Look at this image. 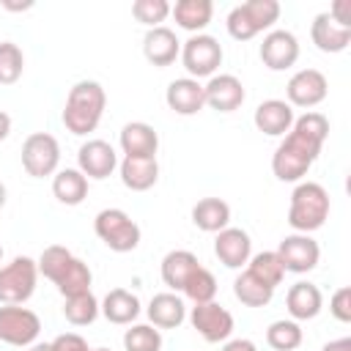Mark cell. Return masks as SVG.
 I'll return each mask as SVG.
<instances>
[{"mask_svg": "<svg viewBox=\"0 0 351 351\" xmlns=\"http://www.w3.org/2000/svg\"><path fill=\"white\" fill-rule=\"evenodd\" d=\"M326 137H329L326 115L307 110L304 115L293 118L291 132L282 137V143L271 154V173L288 184L302 181L307 176V170L313 167V162L318 159Z\"/></svg>", "mask_w": 351, "mask_h": 351, "instance_id": "1", "label": "cell"}, {"mask_svg": "<svg viewBox=\"0 0 351 351\" xmlns=\"http://www.w3.org/2000/svg\"><path fill=\"white\" fill-rule=\"evenodd\" d=\"M36 266H38V274H44L49 282H55V288L63 293V299L90 291L93 274H90L88 263L80 261L71 250H66L60 244L44 247L38 261H36Z\"/></svg>", "mask_w": 351, "mask_h": 351, "instance_id": "2", "label": "cell"}, {"mask_svg": "<svg viewBox=\"0 0 351 351\" xmlns=\"http://www.w3.org/2000/svg\"><path fill=\"white\" fill-rule=\"evenodd\" d=\"M107 107V93L96 80H80L71 85L63 107V126L71 134H90L96 132Z\"/></svg>", "mask_w": 351, "mask_h": 351, "instance_id": "3", "label": "cell"}, {"mask_svg": "<svg viewBox=\"0 0 351 351\" xmlns=\"http://www.w3.org/2000/svg\"><path fill=\"white\" fill-rule=\"evenodd\" d=\"M329 219V192L318 181H299L288 203V225L296 233H313Z\"/></svg>", "mask_w": 351, "mask_h": 351, "instance_id": "4", "label": "cell"}, {"mask_svg": "<svg viewBox=\"0 0 351 351\" xmlns=\"http://www.w3.org/2000/svg\"><path fill=\"white\" fill-rule=\"evenodd\" d=\"M277 19H280V3L277 0H247V3L230 8L225 25L236 41H250L258 33L269 30Z\"/></svg>", "mask_w": 351, "mask_h": 351, "instance_id": "5", "label": "cell"}, {"mask_svg": "<svg viewBox=\"0 0 351 351\" xmlns=\"http://www.w3.org/2000/svg\"><path fill=\"white\" fill-rule=\"evenodd\" d=\"M93 230L112 252H132L140 244V225L123 208H101L93 219Z\"/></svg>", "mask_w": 351, "mask_h": 351, "instance_id": "6", "label": "cell"}, {"mask_svg": "<svg viewBox=\"0 0 351 351\" xmlns=\"http://www.w3.org/2000/svg\"><path fill=\"white\" fill-rule=\"evenodd\" d=\"M38 266L27 255H16L11 263L0 266V304H25L36 293Z\"/></svg>", "mask_w": 351, "mask_h": 351, "instance_id": "7", "label": "cell"}, {"mask_svg": "<svg viewBox=\"0 0 351 351\" xmlns=\"http://www.w3.org/2000/svg\"><path fill=\"white\" fill-rule=\"evenodd\" d=\"M181 63L192 80L214 77L222 66V44L208 33H195L181 44Z\"/></svg>", "mask_w": 351, "mask_h": 351, "instance_id": "8", "label": "cell"}, {"mask_svg": "<svg viewBox=\"0 0 351 351\" xmlns=\"http://www.w3.org/2000/svg\"><path fill=\"white\" fill-rule=\"evenodd\" d=\"M60 165V145L49 132H33L22 143V167L33 178L55 176Z\"/></svg>", "mask_w": 351, "mask_h": 351, "instance_id": "9", "label": "cell"}, {"mask_svg": "<svg viewBox=\"0 0 351 351\" xmlns=\"http://www.w3.org/2000/svg\"><path fill=\"white\" fill-rule=\"evenodd\" d=\"M41 335V318L22 304L0 307V340L16 348H30Z\"/></svg>", "mask_w": 351, "mask_h": 351, "instance_id": "10", "label": "cell"}, {"mask_svg": "<svg viewBox=\"0 0 351 351\" xmlns=\"http://www.w3.org/2000/svg\"><path fill=\"white\" fill-rule=\"evenodd\" d=\"M274 252L282 261L285 271H293V274H307L321 261V247H318V241L310 233H291V236H285Z\"/></svg>", "mask_w": 351, "mask_h": 351, "instance_id": "11", "label": "cell"}, {"mask_svg": "<svg viewBox=\"0 0 351 351\" xmlns=\"http://www.w3.org/2000/svg\"><path fill=\"white\" fill-rule=\"evenodd\" d=\"M189 324L206 343H225L233 335V315L217 302L195 304L189 313Z\"/></svg>", "mask_w": 351, "mask_h": 351, "instance_id": "12", "label": "cell"}, {"mask_svg": "<svg viewBox=\"0 0 351 351\" xmlns=\"http://www.w3.org/2000/svg\"><path fill=\"white\" fill-rule=\"evenodd\" d=\"M329 93V82L324 77V71L318 69H299L288 85H285V96H288V104L291 107H315L326 99Z\"/></svg>", "mask_w": 351, "mask_h": 351, "instance_id": "13", "label": "cell"}, {"mask_svg": "<svg viewBox=\"0 0 351 351\" xmlns=\"http://www.w3.org/2000/svg\"><path fill=\"white\" fill-rule=\"evenodd\" d=\"M258 55L269 71H285L299 60V38L291 30H269Z\"/></svg>", "mask_w": 351, "mask_h": 351, "instance_id": "14", "label": "cell"}, {"mask_svg": "<svg viewBox=\"0 0 351 351\" xmlns=\"http://www.w3.org/2000/svg\"><path fill=\"white\" fill-rule=\"evenodd\" d=\"M203 99L217 112H233L244 104L247 90H244V85L236 74H214L203 85Z\"/></svg>", "mask_w": 351, "mask_h": 351, "instance_id": "15", "label": "cell"}, {"mask_svg": "<svg viewBox=\"0 0 351 351\" xmlns=\"http://www.w3.org/2000/svg\"><path fill=\"white\" fill-rule=\"evenodd\" d=\"M77 165H80L77 170L85 178L101 181V178L112 176V170L118 167V154L107 140H88L77 151Z\"/></svg>", "mask_w": 351, "mask_h": 351, "instance_id": "16", "label": "cell"}, {"mask_svg": "<svg viewBox=\"0 0 351 351\" xmlns=\"http://www.w3.org/2000/svg\"><path fill=\"white\" fill-rule=\"evenodd\" d=\"M293 107L285 99H266L255 107L252 123L258 132L269 134V137H285L293 126Z\"/></svg>", "mask_w": 351, "mask_h": 351, "instance_id": "17", "label": "cell"}, {"mask_svg": "<svg viewBox=\"0 0 351 351\" xmlns=\"http://www.w3.org/2000/svg\"><path fill=\"white\" fill-rule=\"evenodd\" d=\"M214 255L219 258L222 266L228 269H241L250 258H252V241H250V233L241 230V228H225L217 233L214 239Z\"/></svg>", "mask_w": 351, "mask_h": 351, "instance_id": "18", "label": "cell"}, {"mask_svg": "<svg viewBox=\"0 0 351 351\" xmlns=\"http://www.w3.org/2000/svg\"><path fill=\"white\" fill-rule=\"evenodd\" d=\"M143 55L148 63H154L156 69L170 66L178 55H181V41L176 38V33L165 25L159 27H148V33L143 36Z\"/></svg>", "mask_w": 351, "mask_h": 351, "instance_id": "19", "label": "cell"}, {"mask_svg": "<svg viewBox=\"0 0 351 351\" xmlns=\"http://www.w3.org/2000/svg\"><path fill=\"white\" fill-rule=\"evenodd\" d=\"M165 101H167V107L176 115H195V112H200L206 107L200 80H192V77L173 80L167 85V90H165Z\"/></svg>", "mask_w": 351, "mask_h": 351, "instance_id": "20", "label": "cell"}, {"mask_svg": "<svg viewBox=\"0 0 351 351\" xmlns=\"http://www.w3.org/2000/svg\"><path fill=\"white\" fill-rule=\"evenodd\" d=\"M118 143H121V151L123 156H156V148H159V134L151 123L145 121H132L121 129L118 134Z\"/></svg>", "mask_w": 351, "mask_h": 351, "instance_id": "21", "label": "cell"}, {"mask_svg": "<svg viewBox=\"0 0 351 351\" xmlns=\"http://www.w3.org/2000/svg\"><path fill=\"white\" fill-rule=\"evenodd\" d=\"M285 307L291 313V321H313L324 307V296H321L318 285L302 280V282H293L288 288Z\"/></svg>", "mask_w": 351, "mask_h": 351, "instance_id": "22", "label": "cell"}, {"mask_svg": "<svg viewBox=\"0 0 351 351\" xmlns=\"http://www.w3.org/2000/svg\"><path fill=\"white\" fill-rule=\"evenodd\" d=\"M310 38H313V44H315L321 52L335 55V52H343V49L351 44V27L337 25V22L324 11V14H318V16L313 19V25H310Z\"/></svg>", "mask_w": 351, "mask_h": 351, "instance_id": "23", "label": "cell"}, {"mask_svg": "<svg viewBox=\"0 0 351 351\" xmlns=\"http://www.w3.org/2000/svg\"><path fill=\"white\" fill-rule=\"evenodd\" d=\"M121 181L132 192H145L159 181V162L156 156H123L121 162Z\"/></svg>", "mask_w": 351, "mask_h": 351, "instance_id": "24", "label": "cell"}, {"mask_svg": "<svg viewBox=\"0 0 351 351\" xmlns=\"http://www.w3.org/2000/svg\"><path fill=\"white\" fill-rule=\"evenodd\" d=\"M145 313L151 318V326H156V329H176L186 318V304H184V299L178 293L165 291V293H156L148 302Z\"/></svg>", "mask_w": 351, "mask_h": 351, "instance_id": "25", "label": "cell"}, {"mask_svg": "<svg viewBox=\"0 0 351 351\" xmlns=\"http://www.w3.org/2000/svg\"><path fill=\"white\" fill-rule=\"evenodd\" d=\"M99 313L118 326H132V321L140 315V299L126 288H112L99 304Z\"/></svg>", "mask_w": 351, "mask_h": 351, "instance_id": "26", "label": "cell"}, {"mask_svg": "<svg viewBox=\"0 0 351 351\" xmlns=\"http://www.w3.org/2000/svg\"><path fill=\"white\" fill-rule=\"evenodd\" d=\"M200 266L197 255L189 252V250H170L165 258H162V282L170 288V291H184V282L192 277V271Z\"/></svg>", "mask_w": 351, "mask_h": 351, "instance_id": "27", "label": "cell"}, {"mask_svg": "<svg viewBox=\"0 0 351 351\" xmlns=\"http://www.w3.org/2000/svg\"><path fill=\"white\" fill-rule=\"evenodd\" d=\"M192 222L203 233H219L230 222V206L222 197H203L192 206Z\"/></svg>", "mask_w": 351, "mask_h": 351, "instance_id": "28", "label": "cell"}, {"mask_svg": "<svg viewBox=\"0 0 351 351\" xmlns=\"http://www.w3.org/2000/svg\"><path fill=\"white\" fill-rule=\"evenodd\" d=\"M170 14H173L178 27H184V30H189L195 36L211 22L214 3L211 0H178L176 5H170Z\"/></svg>", "mask_w": 351, "mask_h": 351, "instance_id": "29", "label": "cell"}, {"mask_svg": "<svg viewBox=\"0 0 351 351\" xmlns=\"http://www.w3.org/2000/svg\"><path fill=\"white\" fill-rule=\"evenodd\" d=\"M52 195L63 206H80L88 197V178L77 167L58 170L55 178H52Z\"/></svg>", "mask_w": 351, "mask_h": 351, "instance_id": "30", "label": "cell"}, {"mask_svg": "<svg viewBox=\"0 0 351 351\" xmlns=\"http://www.w3.org/2000/svg\"><path fill=\"white\" fill-rule=\"evenodd\" d=\"M233 293H236V299L241 302V304H247V307H266L269 302H271V296H274V288H269V285H263L258 277H252L247 269L233 280Z\"/></svg>", "mask_w": 351, "mask_h": 351, "instance_id": "31", "label": "cell"}, {"mask_svg": "<svg viewBox=\"0 0 351 351\" xmlns=\"http://www.w3.org/2000/svg\"><path fill=\"white\" fill-rule=\"evenodd\" d=\"M63 315L71 326H88L99 318V299L93 296V291H85V293H74V296H66L63 302Z\"/></svg>", "mask_w": 351, "mask_h": 351, "instance_id": "32", "label": "cell"}, {"mask_svg": "<svg viewBox=\"0 0 351 351\" xmlns=\"http://www.w3.org/2000/svg\"><path fill=\"white\" fill-rule=\"evenodd\" d=\"M247 271H250L252 277H258V280H261L263 285H269V288H277V285L282 282V277H285V266H282V261L277 258L274 250H266V252L252 255V258L247 261Z\"/></svg>", "mask_w": 351, "mask_h": 351, "instance_id": "33", "label": "cell"}, {"mask_svg": "<svg viewBox=\"0 0 351 351\" xmlns=\"http://www.w3.org/2000/svg\"><path fill=\"white\" fill-rule=\"evenodd\" d=\"M302 340H304L302 326H299V321H291V318L271 321L269 329H266V343L274 351H293V348L302 346Z\"/></svg>", "mask_w": 351, "mask_h": 351, "instance_id": "34", "label": "cell"}, {"mask_svg": "<svg viewBox=\"0 0 351 351\" xmlns=\"http://www.w3.org/2000/svg\"><path fill=\"white\" fill-rule=\"evenodd\" d=\"M186 299H192L195 304H206V302H214L217 296V280L214 274L206 269V266H197L192 271V277L184 282V291H181Z\"/></svg>", "mask_w": 351, "mask_h": 351, "instance_id": "35", "label": "cell"}, {"mask_svg": "<svg viewBox=\"0 0 351 351\" xmlns=\"http://www.w3.org/2000/svg\"><path fill=\"white\" fill-rule=\"evenodd\" d=\"M126 351H162V332L151 324H134L123 332Z\"/></svg>", "mask_w": 351, "mask_h": 351, "instance_id": "36", "label": "cell"}, {"mask_svg": "<svg viewBox=\"0 0 351 351\" xmlns=\"http://www.w3.org/2000/svg\"><path fill=\"white\" fill-rule=\"evenodd\" d=\"M25 71V55L14 41H0V85H14Z\"/></svg>", "mask_w": 351, "mask_h": 351, "instance_id": "37", "label": "cell"}, {"mask_svg": "<svg viewBox=\"0 0 351 351\" xmlns=\"http://www.w3.org/2000/svg\"><path fill=\"white\" fill-rule=\"evenodd\" d=\"M132 16L148 27H159L170 16V3L167 0H134Z\"/></svg>", "mask_w": 351, "mask_h": 351, "instance_id": "38", "label": "cell"}, {"mask_svg": "<svg viewBox=\"0 0 351 351\" xmlns=\"http://www.w3.org/2000/svg\"><path fill=\"white\" fill-rule=\"evenodd\" d=\"M329 313H332L340 324H348V321H351V288H348V285H343V288H337V291L332 293V299H329Z\"/></svg>", "mask_w": 351, "mask_h": 351, "instance_id": "39", "label": "cell"}, {"mask_svg": "<svg viewBox=\"0 0 351 351\" xmlns=\"http://www.w3.org/2000/svg\"><path fill=\"white\" fill-rule=\"evenodd\" d=\"M52 351H110V348H90L88 340L77 332H63L52 340Z\"/></svg>", "mask_w": 351, "mask_h": 351, "instance_id": "40", "label": "cell"}, {"mask_svg": "<svg viewBox=\"0 0 351 351\" xmlns=\"http://www.w3.org/2000/svg\"><path fill=\"white\" fill-rule=\"evenodd\" d=\"M337 25H343V27H351V0H335L332 5H329V11H326Z\"/></svg>", "mask_w": 351, "mask_h": 351, "instance_id": "41", "label": "cell"}, {"mask_svg": "<svg viewBox=\"0 0 351 351\" xmlns=\"http://www.w3.org/2000/svg\"><path fill=\"white\" fill-rule=\"evenodd\" d=\"M222 351H258V346L247 337H236V340H225Z\"/></svg>", "mask_w": 351, "mask_h": 351, "instance_id": "42", "label": "cell"}, {"mask_svg": "<svg viewBox=\"0 0 351 351\" xmlns=\"http://www.w3.org/2000/svg\"><path fill=\"white\" fill-rule=\"evenodd\" d=\"M321 351H351V337H337V340H329Z\"/></svg>", "mask_w": 351, "mask_h": 351, "instance_id": "43", "label": "cell"}, {"mask_svg": "<svg viewBox=\"0 0 351 351\" xmlns=\"http://www.w3.org/2000/svg\"><path fill=\"white\" fill-rule=\"evenodd\" d=\"M8 134H11V115L0 110V143H3Z\"/></svg>", "mask_w": 351, "mask_h": 351, "instance_id": "44", "label": "cell"}, {"mask_svg": "<svg viewBox=\"0 0 351 351\" xmlns=\"http://www.w3.org/2000/svg\"><path fill=\"white\" fill-rule=\"evenodd\" d=\"M3 8H8V11H25V8H33V3L27 0V3H11V0H3Z\"/></svg>", "mask_w": 351, "mask_h": 351, "instance_id": "45", "label": "cell"}, {"mask_svg": "<svg viewBox=\"0 0 351 351\" xmlns=\"http://www.w3.org/2000/svg\"><path fill=\"white\" fill-rule=\"evenodd\" d=\"M27 351H52V343H33Z\"/></svg>", "mask_w": 351, "mask_h": 351, "instance_id": "46", "label": "cell"}, {"mask_svg": "<svg viewBox=\"0 0 351 351\" xmlns=\"http://www.w3.org/2000/svg\"><path fill=\"white\" fill-rule=\"evenodd\" d=\"M3 206H5V184L0 181V208H3Z\"/></svg>", "mask_w": 351, "mask_h": 351, "instance_id": "47", "label": "cell"}, {"mask_svg": "<svg viewBox=\"0 0 351 351\" xmlns=\"http://www.w3.org/2000/svg\"><path fill=\"white\" fill-rule=\"evenodd\" d=\"M0 261H3V244H0Z\"/></svg>", "mask_w": 351, "mask_h": 351, "instance_id": "48", "label": "cell"}]
</instances>
